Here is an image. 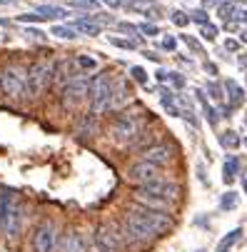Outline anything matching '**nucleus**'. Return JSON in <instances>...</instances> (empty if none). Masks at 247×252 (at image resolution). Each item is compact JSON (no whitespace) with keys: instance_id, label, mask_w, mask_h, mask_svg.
Instances as JSON below:
<instances>
[{"instance_id":"nucleus-1","label":"nucleus","mask_w":247,"mask_h":252,"mask_svg":"<svg viewBox=\"0 0 247 252\" xmlns=\"http://www.w3.org/2000/svg\"><path fill=\"white\" fill-rule=\"evenodd\" d=\"M23 220H25V205L20 195L3 190L0 192V235L5 240H18L23 232Z\"/></svg>"},{"instance_id":"nucleus-2","label":"nucleus","mask_w":247,"mask_h":252,"mask_svg":"<svg viewBox=\"0 0 247 252\" xmlns=\"http://www.w3.org/2000/svg\"><path fill=\"white\" fill-rule=\"evenodd\" d=\"M145 113H135V110H123L110 120L108 135L113 140V145L118 148H130L132 142L140 137V132L145 130Z\"/></svg>"},{"instance_id":"nucleus-3","label":"nucleus","mask_w":247,"mask_h":252,"mask_svg":"<svg viewBox=\"0 0 247 252\" xmlns=\"http://www.w3.org/2000/svg\"><path fill=\"white\" fill-rule=\"evenodd\" d=\"M90 252H125V240L120 230V220H105L88 232Z\"/></svg>"},{"instance_id":"nucleus-4","label":"nucleus","mask_w":247,"mask_h":252,"mask_svg":"<svg viewBox=\"0 0 247 252\" xmlns=\"http://www.w3.org/2000/svg\"><path fill=\"white\" fill-rule=\"evenodd\" d=\"M53 60H32L25 65V100H40L53 88Z\"/></svg>"},{"instance_id":"nucleus-5","label":"nucleus","mask_w":247,"mask_h":252,"mask_svg":"<svg viewBox=\"0 0 247 252\" xmlns=\"http://www.w3.org/2000/svg\"><path fill=\"white\" fill-rule=\"evenodd\" d=\"M113 83L115 78L110 73H97L90 78V90H88V102H90V115H105L110 113V102H113Z\"/></svg>"},{"instance_id":"nucleus-6","label":"nucleus","mask_w":247,"mask_h":252,"mask_svg":"<svg viewBox=\"0 0 247 252\" xmlns=\"http://www.w3.org/2000/svg\"><path fill=\"white\" fill-rule=\"evenodd\" d=\"M0 93L8 100H25V67L8 63L0 67Z\"/></svg>"},{"instance_id":"nucleus-7","label":"nucleus","mask_w":247,"mask_h":252,"mask_svg":"<svg viewBox=\"0 0 247 252\" xmlns=\"http://www.w3.org/2000/svg\"><path fill=\"white\" fill-rule=\"evenodd\" d=\"M58 240H60L58 225L53 220H43L35 225L30 235V247L32 252H58Z\"/></svg>"},{"instance_id":"nucleus-8","label":"nucleus","mask_w":247,"mask_h":252,"mask_svg":"<svg viewBox=\"0 0 247 252\" xmlns=\"http://www.w3.org/2000/svg\"><path fill=\"white\" fill-rule=\"evenodd\" d=\"M88 90H90V78H85V73H80L75 80H70L62 90H60V105L62 110H78V107L88 100Z\"/></svg>"},{"instance_id":"nucleus-9","label":"nucleus","mask_w":247,"mask_h":252,"mask_svg":"<svg viewBox=\"0 0 247 252\" xmlns=\"http://www.w3.org/2000/svg\"><path fill=\"white\" fill-rule=\"evenodd\" d=\"M130 210L137 215V218H143L148 225H150V230L157 235V237H162V235H167L170 230H172V225H175V220H172V215H167V212H157V210H148V207H143V205H130Z\"/></svg>"},{"instance_id":"nucleus-10","label":"nucleus","mask_w":247,"mask_h":252,"mask_svg":"<svg viewBox=\"0 0 247 252\" xmlns=\"http://www.w3.org/2000/svg\"><path fill=\"white\" fill-rule=\"evenodd\" d=\"M135 190L145 192V195H153V197H157V200H165V202H170V205H175V202H178V197H180V185L172 183V180H167V177H160V180H155V183H148V185H140V188H135Z\"/></svg>"},{"instance_id":"nucleus-11","label":"nucleus","mask_w":247,"mask_h":252,"mask_svg":"<svg viewBox=\"0 0 247 252\" xmlns=\"http://www.w3.org/2000/svg\"><path fill=\"white\" fill-rule=\"evenodd\" d=\"M125 177L130 180L135 188H140V185L155 183V180H160V177H165V175L160 172V167H155V165H150V162H143V160H137V162H132V165L127 167Z\"/></svg>"},{"instance_id":"nucleus-12","label":"nucleus","mask_w":247,"mask_h":252,"mask_svg":"<svg viewBox=\"0 0 247 252\" xmlns=\"http://www.w3.org/2000/svg\"><path fill=\"white\" fill-rule=\"evenodd\" d=\"M58 252H90L88 235L80 227H65L58 240Z\"/></svg>"},{"instance_id":"nucleus-13","label":"nucleus","mask_w":247,"mask_h":252,"mask_svg":"<svg viewBox=\"0 0 247 252\" xmlns=\"http://www.w3.org/2000/svg\"><path fill=\"white\" fill-rule=\"evenodd\" d=\"M78 75H80V70L75 65V58H60L53 65V88L62 90L70 80H75Z\"/></svg>"},{"instance_id":"nucleus-14","label":"nucleus","mask_w":247,"mask_h":252,"mask_svg":"<svg viewBox=\"0 0 247 252\" xmlns=\"http://www.w3.org/2000/svg\"><path fill=\"white\" fill-rule=\"evenodd\" d=\"M172 158H175V150H172V145H167V142H155V145H150V148H145L143 153H140V160L150 162L155 167L170 165Z\"/></svg>"},{"instance_id":"nucleus-15","label":"nucleus","mask_w":247,"mask_h":252,"mask_svg":"<svg viewBox=\"0 0 247 252\" xmlns=\"http://www.w3.org/2000/svg\"><path fill=\"white\" fill-rule=\"evenodd\" d=\"M132 100V90L127 88V83L123 78H115L113 83V102H110V110H120L123 113V107Z\"/></svg>"},{"instance_id":"nucleus-16","label":"nucleus","mask_w":247,"mask_h":252,"mask_svg":"<svg viewBox=\"0 0 247 252\" xmlns=\"http://www.w3.org/2000/svg\"><path fill=\"white\" fill-rule=\"evenodd\" d=\"M73 30L80 32V35H88V38H95V35L102 32V25H97V23L93 20V15H85V18H78V20L73 23Z\"/></svg>"},{"instance_id":"nucleus-17","label":"nucleus","mask_w":247,"mask_h":252,"mask_svg":"<svg viewBox=\"0 0 247 252\" xmlns=\"http://www.w3.org/2000/svg\"><path fill=\"white\" fill-rule=\"evenodd\" d=\"M75 132L78 135H88V137H95L97 135V118L95 115H83L80 120H78V127H75Z\"/></svg>"},{"instance_id":"nucleus-18","label":"nucleus","mask_w":247,"mask_h":252,"mask_svg":"<svg viewBox=\"0 0 247 252\" xmlns=\"http://www.w3.org/2000/svg\"><path fill=\"white\" fill-rule=\"evenodd\" d=\"M38 13L43 20H60V18H65L67 15V10L65 8H60V5H38Z\"/></svg>"},{"instance_id":"nucleus-19","label":"nucleus","mask_w":247,"mask_h":252,"mask_svg":"<svg viewBox=\"0 0 247 252\" xmlns=\"http://www.w3.org/2000/svg\"><path fill=\"white\" fill-rule=\"evenodd\" d=\"M125 5H127V10H135V13H153V10H157V5H155V0H125Z\"/></svg>"},{"instance_id":"nucleus-20","label":"nucleus","mask_w":247,"mask_h":252,"mask_svg":"<svg viewBox=\"0 0 247 252\" xmlns=\"http://www.w3.org/2000/svg\"><path fill=\"white\" fill-rule=\"evenodd\" d=\"M225 93L230 95V102H232V107H237V105L245 100V90H242V88H240L235 80H227V83H225Z\"/></svg>"},{"instance_id":"nucleus-21","label":"nucleus","mask_w":247,"mask_h":252,"mask_svg":"<svg viewBox=\"0 0 247 252\" xmlns=\"http://www.w3.org/2000/svg\"><path fill=\"white\" fill-rule=\"evenodd\" d=\"M235 10H237V5H235V0H227V3H220L217 5V15H220V20L227 25V23H235Z\"/></svg>"},{"instance_id":"nucleus-22","label":"nucleus","mask_w":247,"mask_h":252,"mask_svg":"<svg viewBox=\"0 0 247 252\" xmlns=\"http://www.w3.org/2000/svg\"><path fill=\"white\" fill-rule=\"evenodd\" d=\"M237 170H240V160L232 155V158L225 162V170H222V180H225V183H232L235 175H237Z\"/></svg>"},{"instance_id":"nucleus-23","label":"nucleus","mask_w":247,"mask_h":252,"mask_svg":"<svg viewBox=\"0 0 247 252\" xmlns=\"http://www.w3.org/2000/svg\"><path fill=\"white\" fill-rule=\"evenodd\" d=\"M50 32L55 35V38H62V40H75L78 38V32L73 30V25H55Z\"/></svg>"},{"instance_id":"nucleus-24","label":"nucleus","mask_w":247,"mask_h":252,"mask_svg":"<svg viewBox=\"0 0 247 252\" xmlns=\"http://www.w3.org/2000/svg\"><path fill=\"white\" fill-rule=\"evenodd\" d=\"M220 142H222V148L235 150V148L240 145V137H237V132H235V130H225V132L220 135Z\"/></svg>"},{"instance_id":"nucleus-25","label":"nucleus","mask_w":247,"mask_h":252,"mask_svg":"<svg viewBox=\"0 0 247 252\" xmlns=\"http://www.w3.org/2000/svg\"><path fill=\"white\" fill-rule=\"evenodd\" d=\"M75 65H78L80 73H83V70H95V67H97L95 58H88V55H78V58H75Z\"/></svg>"},{"instance_id":"nucleus-26","label":"nucleus","mask_w":247,"mask_h":252,"mask_svg":"<svg viewBox=\"0 0 247 252\" xmlns=\"http://www.w3.org/2000/svg\"><path fill=\"white\" fill-rule=\"evenodd\" d=\"M130 75H132V80H135V83H140V85H148V73H145V67L132 65V67H130Z\"/></svg>"},{"instance_id":"nucleus-27","label":"nucleus","mask_w":247,"mask_h":252,"mask_svg":"<svg viewBox=\"0 0 247 252\" xmlns=\"http://www.w3.org/2000/svg\"><path fill=\"white\" fill-rule=\"evenodd\" d=\"M70 8H80V10H95L97 0H67Z\"/></svg>"},{"instance_id":"nucleus-28","label":"nucleus","mask_w":247,"mask_h":252,"mask_svg":"<svg viewBox=\"0 0 247 252\" xmlns=\"http://www.w3.org/2000/svg\"><path fill=\"white\" fill-rule=\"evenodd\" d=\"M202 113H205V118H207V123L210 125H217V120H220V115H217V110L210 102H202Z\"/></svg>"},{"instance_id":"nucleus-29","label":"nucleus","mask_w":247,"mask_h":252,"mask_svg":"<svg viewBox=\"0 0 247 252\" xmlns=\"http://www.w3.org/2000/svg\"><path fill=\"white\" fill-rule=\"evenodd\" d=\"M220 207L222 210H235L237 207V192H225L222 200H220Z\"/></svg>"},{"instance_id":"nucleus-30","label":"nucleus","mask_w":247,"mask_h":252,"mask_svg":"<svg viewBox=\"0 0 247 252\" xmlns=\"http://www.w3.org/2000/svg\"><path fill=\"white\" fill-rule=\"evenodd\" d=\"M170 18H172V23L178 25V28H185V25L190 23V15H187V13H183V10H172V15H170Z\"/></svg>"},{"instance_id":"nucleus-31","label":"nucleus","mask_w":247,"mask_h":252,"mask_svg":"<svg viewBox=\"0 0 247 252\" xmlns=\"http://www.w3.org/2000/svg\"><path fill=\"white\" fill-rule=\"evenodd\" d=\"M207 93H210V97H213L215 102H222V100H225V95H222V88H220L217 83H207Z\"/></svg>"},{"instance_id":"nucleus-32","label":"nucleus","mask_w":247,"mask_h":252,"mask_svg":"<svg viewBox=\"0 0 247 252\" xmlns=\"http://www.w3.org/2000/svg\"><path fill=\"white\" fill-rule=\"evenodd\" d=\"M110 43H113L115 48H123V50H135V48H137L135 40H125V38H110Z\"/></svg>"},{"instance_id":"nucleus-33","label":"nucleus","mask_w":247,"mask_h":252,"mask_svg":"<svg viewBox=\"0 0 247 252\" xmlns=\"http://www.w3.org/2000/svg\"><path fill=\"white\" fill-rule=\"evenodd\" d=\"M200 35H202L205 40H215V38H217V28H215L213 23H207V25H202Z\"/></svg>"},{"instance_id":"nucleus-34","label":"nucleus","mask_w":247,"mask_h":252,"mask_svg":"<svg viewBox=\"0 0 247 252\" xmlns=\"http://www.w3.org/2000/svg\"><path fill=\"white\" fill-rule=\"evenodd\" d=\"M137 30H140V32H145L148 38H153V35H160L157 25H153V23H140V25H137Z\"/></svg>"},{"instance_id":"nucleus-35","label":"nucleus","mask_w":247,"mask_h":252,"mask_svg":"<svg viewBox=\"0 0 247 252\" xmlns=\"http://www.w3.org/2000/svg\"><path fill=\"white\" fill-rule=\"evenodd\" d=\"M180 40H183V43H185L190 50H195V53H202V45H200V43L192 38V35H180Z\"/></svg>"},{"instance_id":"nucleus-36","label":"nucleus","mask_w":247,"mask_h":252,"mask_svg":"<svg viewBox=\"0 0 247 252\" xmlns=\"http://www.w3.org/2000/svg\"><path fill=\"white\" fill-rule=\"evenodd\" d=\"M190 20H195L200 25H207L210 23V15H207V10H195V13H190Z\"/></svg>"},{"instance_id":"nucleus-37","label":"nucleus","mask_w":247,"mask_h":252,"mask_svg":"<svg viewBox=\"0 0 247 252\" xmlns=\"http://www.w3.org/2000/svg\"><path fill=\"white\" fill-rule=\"evenodd\" d=\"M118 30H120V32H127V35H132V38H137V35H140L137 25H130V23H118Z\"/></svg>"},{"instance_id":"nucleus-38","label":"nucleus","mask_w":247,"mask_h":252,"mask_svg":"<svg viewBox=\"0 0 247 252\" xmlns=\"http://www.w3.org/2000/svg\"><path fill=\"white\" fill-rule=\"evenodd\" d=\"M18 20H20V23H40L43 18H40L38 13H23V15H18Z\"/></svg>"},{"instance_id":"nucleus-39","label":"nucleus","mask_w":247,"mask_h":252,"mask_svg":"<svg viewBox=\"0 0 247 252\" xmlns=\"http://www.w3.org/2000/svg\"><path fill=\"white\" fill-rule=\"evenodd\" d=\"M25 35H30V38H35V40H45V32L38 30V28H25Z\"/></svg>"},{"instance_id":"nucleus-40","label":"nucleus","mask_w":247,"mask_h":252,"mask_svg":"<svg viewBox=\"0 0 247 252\" xmlns=\"http://www.w3.org/2000/svg\"><path fill=\"white\" fill-rule=\"evenodd\" d=\"M175 48H178V40H175L172 38V35H167V38H162V50H175Z\"/></svg>"},{"instance_id":"nucleus-41","label":"nucleus","mask_w":247,"mask_h":252,"mask_svg":"<svg viewBox=\"0 0 247 252\" xmlns=\"http://www.w3.org/2000/svg\"><path fill=\"white\" fill-rule=\"evenodd\" d=\"M167 80H170L175 88H183V85H185V78H183L180 73H170V78H167Z\"/></svg>"},{"instance_id":"nucleus-42","label":"nucleus","mask_w":247,"mask_h":252,"mask_svg":"<svg viewBox=\"0 0 247 252\" xmlns=\"http://www.w3.org/2000/svg\"><path fill=\"white\" fill-rule=\"evenodd\" d=\"M235 20L247 25V8H237V10H235Z\"/></svg>"},{"instance_id":"nucleus-43","label":"nucleus","mask_w":247,"mask_h":252,"mask_svg":"<svg viewBox=\"0 0 247 252\" xmlns=\"http://www.w3.org/2000/svg\"><path fill=\"white\" fill-rule=\"evenodd\" d=\"M220 3H222V0H202V8L210 10V8H217Z\"/></svg>"},{"instance_id":"nucleus-44","label":"nucleus","mask_w":247,"mask_h":252,"mask_svg":"<svg viewBox=\"0 0 247 252\" xmlns=\"http://www.w3.org/2000/svg\"><path fill=\"white\" fill-rule=\"evenodd\" d=\"M102 3L108 5V8H123V5H125V0H102Z\"/></svg>"},{"instance_id":"nucleus-45","label":"nucleus","mask_w":247,"mask_h":252,"mask_svg":"<svg viewBox=\"0 0 247 252\" xmlns=\"http://www.w3.org/2000/svg\"><path fill=\"white\" fill-rule=\"evenodd\" d=\"M237 45H240V43H237V40H232V38H230V40H225V50H232V53H235V50H237Z\"/></svg>"},{"instance_id":"nucleus-46","label":"nucleus","mask_w":247,"mask_h":252,"mask_svg":"<svg viewBox=\"0 0 247 252\" xmlns=\"http://www.w3.org/2000/svg\"><path fill=\"white\" fill-rule=\"evenodd\" d=\"M167 78H170V73H165V70H157V80H162V83H165Z\"/></svg>"},{"instance_id":"nucleus-47","label":"nucleus","mask_w":247,"mask_h":252,"mask_svg":"<svg viewBox=\"0 0 247 252\" xmlns=\"http://www.w3.org/2000/svg\"><path fill=\"white\" fill-rule=\"evenodd\" d=\"M205 67H207V70H210V73H213V75H217V67H215V65H213V63H207V65H205Z\"/></svg>"},{"instance_id":"nucleus-48","label":"nucleus","mask_w":247,"mask_h":252,"mask_svg":"<svg viewBox=\"0 0 247 252\" xmlns=\"http://www.w3.org/2000/svg\"><path fill=\"white\" fill-rule=\"evenodd\" d=\"M240 43H245V45H247V30H245V32H240Z\"/></svg>"},{"instance_id":"nucleus-49","label":"nucleus","mask_w":247,"mask_h":252,"mask_svg":"<svg viewBox=\"0 0 247 252\" xmlns=\"http://www.w3.org/2000/svg\"><path fill=\"white\" fill-rule=\"evenodd\" d=\"M13 3H18V0H0V5H13Z\"/></svg>"},{"instance_id":"nucleus-50","label":"nucleus","mask_w":247,"mask_h":252,"mask_svg":"<svg viewBox=\"0 0 247 252\" xmlns=\"http://www.w3.org/2000/svg\"><path fill=\"white\" fill-rule=\"evenodd\" d=\"M5 23H8V20H5V18H0V25H5Z\"/></svg>"},{"instance_id":"nucleus-51","label":"nucleus","mask_w":247,"mask_h":252,"mask_svg":"<svg viewBox=\"0 0 247 252\" xmlns=\"http://www.w3.org/2000/svg\"><path fill=\"white\" fill-rule=\"evenodd\" d=\"M245 145H247V137H245Z\"/></svg>"}]
</instances>
